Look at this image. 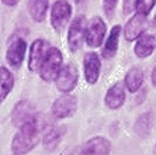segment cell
Wrapping results in <instances>:
<instances>
[{
	"label": "cell",
	"mask_w": 156,
	"mask_h": 155,
	"mask_svg": "<svg viewBox=\"0 0 156 155\" xmlns=\"http://www.w3.org/2000/svg\"><path fill=\"white\" fill-rule=\"evenodd\" d=\"M40 120L38 116H34L23 126L18 127V131L11 141V151L14 155L28 154L40 142Z\"/></svg>",
	"instance_id": "cell-1"
},
{
	"label": "cell",
	"mask_w": 156,
	"mask_h": 155,
	"mask_svg": "<svg viewBox=\"0 0 156 155\" xmlns=\"http://www.w3.org/2000/svg\"><path fill=\"white\" fill-rule=\"evenodd\" d=\"M62 61H63V55L56 47H49L45 59L42 61V65L40 68V76L41 79L45 82H52L56 79L58 73L61 72Z\"/></svg>",
	"instance_id": "cell-2"
},
{
	"label": "cell",
	"mask_w": 156,
	"mask_h": 155,
	"mask_svg": "<svg viewBox=\"0 0 156 155\" xmlns=\"http://www.w3.org/2000/svg\"><path fill=\"white\" fill-rule=\"evenodd\" d=\"M111 149L110 141L104 137H93L80 144L68 155H108Z\"/></svg>",
	"instance_id": "cell-3"
},
{
	"label": "cell",
	"mask_w": 156,
	"mask_h": 155,
	"mask_svg": "<svg viewBox=\"0 0 156 155\" xmlns=\"http://www.w3.org/2000/svg\"><path fill=\"white\" fill-rule=\"evenodd\" d=\"M72 14V7L66 0L55 2L51 10V25L56 33H62Z\"/></svg>",
	"instance_id": "cell-4"
},
{
	"label": "cell",
	"mask_w": 156,
	"mask_h": 155,
	"mask_svg": "<svg viewBox=\"0 0 156 155\" xmlns=\"http://www.w3.org/2000/svg\"><path fill=\"white\" fill-rule=\"evenodd\" d=\"M77 68L73 64H68L61 69V72L58 73L55 83L56 87L61 90L62 93H70L77 85Z\"/></svg>",
	"instance_id": "cell-5"
},
{
	"label": "cell",
	"mask_w": 156,
	"mask_h": 155,
	"mask_svg": "<svg viewBox=\"0 0 156 155\" xmlns=\"http://www.w3.org/2000/svg\"><path fill=\"white\" fill-rule=\"evenodd\" d=\"M77 109V100L73 94L63 93L61 94L52 105V114L56 119H66L75 114Z\"/></svg>",
	"instance_id": "cell-6"
},
{
	"label": "cell",
	"mask_w": 156,
	"mask_h": 155,
	"mask_svg": "<svg viewBox=\"0 0 156 155\" xmlns=\"http://www.w3.org/2000/svg\"><path fill=\"white\" fill-rule=\"evenodd\" d=\"M86 18L83 16H79L73 20L68 33V44H69L70 51H77L82 47L86 38Z\"/></svg>",
	"instance_id": "cell-7"
},
{
	"label": "cell",
	"mask_w": 156,
	"mask_h": 155,
	"mask_svg": "<svg viewBox=\"0 0 156 155\" xmlns=\"http://www.w3.org/2000/svg\"><path fill=\"white\" fill-rule=\"evenodd\" d=\"M105 31H107V27H105V23L103 21L101 17H96L91 18L90 24L87 25L86 28V42L89 47H100L103 42V38L105 35Z\"/></svg>",
	"instance_id": "cell-8"
},
{
	"label": "cell",
	"mask_w": 156,
	"mask_h": 155,
	"mask_svg": "<svg viewBox=\"0 0 156 155\" xmlns=\"http://www.w3.org/2000/svg\"><path fill=\"white\" fill-rule=\"evenodd\" d=\"M49 45L44 40H35L31 44L30 48V58H28V69L31 72H40L42 61L45 59Z\"/></svg>",
	"instance_id": "cell-9"
},
{
	"label": "cell",
	"mask_w": 156,
	"mask_h": 155,
	"mask_svg": "<svg viewBox=\"0 0 156 155\" xmlns=\"http://www.w3.org/2000/svg\"><path fill=\"white\" fill-rule=\"evenodd\" d=\"M83 68H84V78H86V80L90 85H94L98 80L100 68H101V62H100L98 55L96 52H87L84 55Z\"/></svg>",
	"instance_id": "cell-10"
},
{
	"label": "cell",
	"mask_w": 156,
	"mask_h": 155,
	"mask_svg": "<svg viewBox=\"0 0 156 155\" xmlns=\"http://www.w3.org/2000/svg\"><path fill=\"white\" fill-rule=\"evenodd\" d=\"M27 51V42L23 38H17L9 45L6 59L13 68H18L24 61Z\"/></svg>",
	"instance_id": "cell-11"
},
{
	"label": "cell",
	"mask_w": 156,
	"mask_h": 155,
	"mask_svg": "<svg viewBox=\"0 0 156 155\" xmlns=\"http://www.w3.org/2000/svg\"><path fill=\"white\" fill-rule=\"evenodd\" d=\"M146 16L144 14H135L134 17H131V20L127 23L125 30H124V35L127 41H134L135 38H138L142 35V33L146 30Z\"/></svg>",
	"instance_id": "cell-12"
},
{
	"label": "cell",
	"mask_w": 156,
	"mask_h": 155,
	"mask_svg": "<svg viewBox=\"0 0 156 155\" xmlns=\"http://www.w3.org/2000/svg\"><path fill=\"white\" fill-rule=\"evenodd\" d=\"M125 101V90H124V85L121 82L114 83L105 93L104 103L107 107L110 109H118L124 105Z\"/></svg>",
	"instance_id": "cell-13"
},
{
	"label": "cell",
	"mask_w": 156,
	"mask_h": 155,
	"mask_svg": "<svg viewBox=\"0 0 156 155\" xmlns=\"http://www.w3.org/2000/svg\"><path fill=\"white\" fill-rule=\"evenodd\" d=\"M34 116H35V113H34L31 105H30L28 101L23 100L16 105L14 110L11 113V121H13V124L16 127H20L26 121H28L31 117H34Z\"/></svg>",
	"instance_id": "cell-14"
},
{
	"label": "cell",
	"mask_w": 156,
	"mask_h": 155,
	"mask_svg": "<svg viewBox=\"0 0 156 155\" xmlns=\"http://www.w3.org/2000/svg\"><path fill=\"white\" fill-rule=\"evenodd\" d=\"M155 37L151 35V34H142L139 37V40L136 41V45H135L134 51L135 55L138 58H146L153 52L155 50Z\"/></svg>",
	"instance_id": "cell-15"
},
{
	"label": "cell",
	"mask_w": 156,
	"mask_h": 155,
	"mask_svg": "<svg viewBox=\"0 0 156 155\" xmlns=\"http://www.w3.org/2000/svg\"><path fill=\"white\" fill-rule=\"evenodd\" d=\"M120 33H121V27L120 25H114L111 31H110V35L107 37V41L104 44V48H103V57L105 59H110L115 55L117 50H118V40H120Z\"/></svg>",
	"instance_id": "cell-16"
},
{
	"label": "cell",
	"mask_w": 156,
	"mask_h": 155,
	"mask_svg": "<svg viewBox=\"0 0 156 155\" xmlns=\"http://www.w3.org/2000/svg\"><path fill=\"white\" fill-rule=\"evenodd\" d=\"M124 83H125V86H127V89L129 90L131 93H135L142 86V83H144V72L138 68L129 69L127 72V75H125Z\"/></svg>",
	"instance_id": "cell-17"
},
{
	"label": "cell",
	"mask_w": 156,
	"mask_h": 155,
	"mask_svg": "<svg viewBox=\"0 0 156 155\" xmlns=\"http://www.w3.org/2000/svg\"><path fill=\"white\" fill-rule=\"evenodd\" d=\"M65 133V128L59 126H51L44 135V147L48 149H54L62 140V135Z\"/></svg>",
	"instance_id": "cell-18"
},
{
	"label": "cell",
	"mask_w": 156,
	"mask_h": 155,
	"mask_svg": "<svg viewBox=\"0 0 156 155\" xmlns=\"http://www.w3.org/2000/svg\"><path fill=\"white\" fill-rule=\"evenodd\" d=\"M0 87H2V101H4V99L9 96L10 90L14 86V78L11 75V72L9 69H6L4 66L0 68Z\"/></svg>",
	"instance_id": "cell-19"
},
{
	"label": "cell",
	"mask_w": 156,
	"mask_h": 155,
	"mask_svg": "<svg viewBox=\"0 0 156 155\" xmlns=\"http://www.w3.org/2000/svg\"><path fill=\"white\" fill-rule=\"evenodd\" d=\"M48 11V0H33L31 7H30V13L34 21L40 23L44 21V18L47 16Z\"/></svg>",
	"instance_id": "cell-20"
},
{
	"label": "cell",
	"mask_w": 156,
	"mask_h": 155,
	"mask_svg": "<svg viewBox=\"0 0 156 155\" xmlns=\"http://www.w3.org/2000/svg\"><path fill=\"white\" fill-rule=\"evenodd\" d=\"M155 6V0H135V9L139 14L148 16Z\"/></svg>",
	"instance_id": "cell-21"
},
{
	"label": "cell",
	"mask_w": 156,
	"mask_h": 155,
	"mask_svg": "<svg viewBox=\"0 0 156 155\" xmlns=\"http://www.w3.org/2000/svg\"><path fill=\"white\" fill-rule=\"evenodd\" d=\"M117 2H118V0H104V10H105V13H107L108 16L113 14Z\"/></svg>",
	"instance_id": "cell-22"
},
{
	"label": "cell",
	"mask_w": 156,
	"mask_h": 155,
	"mask_svg": "<svg viewBox=\"0 0 156 155\" xmlns=\"http://www.w3.org/2000/svg\"><path fill=\"white\" fill-rule=\"evenodd\" d=\"M2 2H3V4H6V6H14L18 0H2Z\"/></svg>",
	"instance_id": "cell-23"
},
{
	"label": "cell",
	"mask_w": 156,
	"mask_h": 155,
	"mask_svg": "<svg viewBox=\"0 0 156 155\" xmlns=\"http://www.w3.org/2000/svg\"><path fill=\"white\" fill-rule=\"evenodd\" d=\"M151 79H152V83L156 86V68L153 69V72H152V76H151Z\"/></svg>",
	"instance_id": "cell-24"
},
{
	"label": "cell",
	"mask_w": 156,
	"mask_h": 155,
	"mask_svg": "<svg viewBox=\"0 0 156 155\" xmlns=\"http://www.w3.org/2000/svg\"><path fill=\"white\" fill-rule=\"evenodd\" d=\"M152 27H153V30H155V33H156V16H155V18H153V23H152Z\"/></svg>",
	"instance_id": "cell-25"
},
{
	"label": "cell",
	"mask_w": 156,
	"mask_h": 155,
	"mask_svg": "<svg viewBox=\"0 0 156 155\" xmlns=\"http://www.w3.org/2000/svg\"><path fill=\"white\" fill-rule=\"evenodd\" d=\"M75 2H76L77 4H80V3H83V0H75Z\"/></svg>",
	"instance_id": "cell-26"
}]
</instances>
